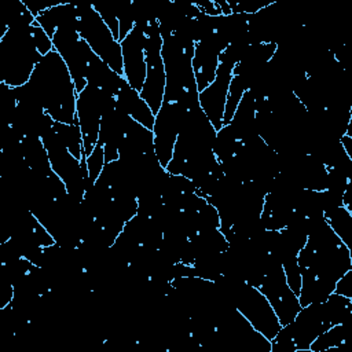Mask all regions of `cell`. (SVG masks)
Wrapping results in <instances>:
<instances>
[{
    "instance_id": "7c38bea8",
    "label": "cell",
    "mask_w": 352,
    "mask_h": 352,
    "mask_svg": "<svg viewBox=\"0 0 352 352\" xmlns=\"http://www.w3.org/2000/svg\"><path fill=\"white\" fill-rule=\"evenodd\" d=\"M232 66L220 62L214 80L198 94L199 107L216 131L223 126V117L228 87L232 78Z\"/></svg>"
},
{
    "instance_id": "8fae6325",
    "label": "cell",
    "mask_w": 352,
    "mask_h": 352,
    "mask_svg": "<svg viewBox=\"0 0 352 352\" xmlns=\"http://www.w3.org/2000/svg\"><path fill=\"white\" fill-rule=\"evenodd\" d=\"M227 45L228 41L216 32L205 40L195 43L191 65L198 92L205 89L214 80L220 65V55Z\"/></svg>"
},
{
    "instance_id": "9a60e30c",
    "label": "cell",
    "mask_w": 352,
    "mask_h": 352,
    "mask_svg": "<svg viewBox=\"0 0 352 352\" xmlns=\"http://www.w3.org/2000/svg\"><path fill=\"white\" fill-rule=\"evenodd\" d=\"M323 217L336 235L352 252V212L345 206H334L323 212Z\"/></svg>"
},
{
    "instance_id": "5b68a950",
    "label": "cell",
    "mask_w": 352,
    "mask_h": 352,
    "mask_svg": "<svg viewBox=\"0 0 352 352\" xmlns=\"http://www.w3.org/2000/svg\"><path fill=\"white\" fill-rule=\"evenodd\" d=\"M231 304L270 341L282 327L275 311L258 287L242 280H235L231 287Z\"/></svg>"
},
{
    "instance_id": "4fadbf2b",
    "label": "cell",
    "mask_w": 352,
    "mask_h": 352,
    "mask_svg": "<svg viewBox=\"0 0 352 352\" xmlns=\"http://www.w3.org/2000/svg\"><path fill=\"white\" fill-rule=\"evenodd\" d=\"M116 109L121 110L140 125L153 129L155 116L150 110L148 104L142 99L139 91L133 89L125 78L122 80L116 94Z\"/></svg>"
},
{
    "instance_id": "8992f818",
    "label": "cell",
    "mask_w": 352,
    "mask_h": 352,
    "mask_svg": "<svg viewBox=\"0 0 352 352\" xmlns=\"http://www.w3.org/2000/svg\"><path fill=\"white\" fill-rule=\"evenodd\" d=\"M114 107L116 98L95 85L88 84L77 94L76 120L82 135L84 157H88L98 144L103 113Z\"/></svg>"
},
{
    "instance_id": "2e32d148",
    "label": "cell",
    "mask_w": 352,
    "mask_h": 352,
    "mask_svg": "<svg viewBox=\"0 0 352 352\" xmlns=\"http://www.w3.org/2000/svg\"><path fill=\"white\" fill-rule=\"evenodd\" d=\"M351 320L340 324H333L320 333L309 345V352H324L331 348H338L345 344L348 336V324Z\"/></svg>"
},
{
    "instance_id": "52a82bcc",
    "label": "cell",
    "mask_w": 352,
    "mask_h": 352,
    "mask_svg": "<svg viewBox=\"0 0 352 352\" xmlns=\"http://www.w3.org/2000/svg\"><path fill=\"white\" fill-rule=\"evenodd\" d=\"M146 33V80L143 84V88L140 89L142 99L148 104L150 110L155 116L160 110L164 94H165V85H166V74L165 67L161 56V48H162V37L158 28V21L150 19L144 26Z\"/></svg>"
},
{
    "instance_id": "e0dca14e",
    "label": "cell",
    "mask_w": 352,
    "mask_h": 352,
    "mask_svg": "<svg viewBox=\"0 0 352 352\" xmlns=\"http://www.w3.org/2000/svg\"><path fill=\"white\" fill-rule=\"evenodd\" d=\"M241 146V142L235 136L234 131L230 125H223L217 132L213 142V154L220 161L224 162L234 157L238 147Z\"/></svg>"
},
{
    "instance_id": "5bb4252c",
    "label": "cell",
    "mask_w": 352,
    "mask_h": 352,
    "mask_svg": "<svg viewBox=\"0 0 352 352\" xmlns=\"http://www.w3.org/2000/svg\"><path fill=\"white\" fill-rule=\"evenodd\" d=\"M21 153L28 168L40 175H50L52 172L47 148L37 135H28L21 139Z\"/></svg>"
},
{
    "instance_id": "3957f363",
    "label": "cell",
    "mask_w": 352,
    "mask_h": 352,
    "mask_svg": "<svg viewBox=\"0 0 352 352\" xmlns=\"http://www.w3.org/2000/svg\"><path fill=\"white\" fill-rule=\"evenodd\" d=\"M188 107L190 98L183 88L165 85L164 100L155 114L153 126L154 150L162 168H166L173 155L175 143L187 117Z\"/></svg>"
},
{
    "instance_id": "d6986e66",
    "label": "cell",
    "mask_w": 352,
    "mask_h": 352,
    "mask_svg": "<svg viewBox=\"0 0 352 352\" xmlns=\"http://www.w3.org/2000/svg\"><path fill=\"white\" fill-rule=\"evenodd\" d=\"M323 302L331 324L345 323L352 319V298L333 292Z\"/></svg>"
},
{
    "instance_id": "9c48e42d",
    "label": "cell",
    "mask_w": 352,
    "mask_h": 352,
    "mask_svg": "<svg viewBox=\"0 0 352 352\" xmlns=\"http://www.w3.org/2000/svg\"><path fill=\"white\" fill-rule=\"evenodd\" d=\"M148 21H138L132 32L121 40L122 50V77L136 91L140 92L146 80V33L144 26Z\"/></svg>"
},
{
    "instance_id": "7402d4cb",
    "label": "cell",
    "mask_w": 352,
    "mask_h": 352,
    "mask_svg": "<svg viewBox=\"0 0 352 352\" xmlns=\"http://www.w3.org/2000/svg\"><path fill=\"white\" fill-rule=\"evenodd\" d=\"M271 352H296L290 324L282 326L271 340Z\"/></svg>"
},
{
    "instance_id": "277c9868",
    "label": "cell",
    "mask_w": 352,
    "mask_h": 352,
    "mask_svg": "<svg viewBox=\"0 0 352 352\" xmlns=\"http://www.w3.org/2000/svg\"><path fill=\"white\" fill-rule=\"evenodd\" d=\"M77 6V30L89 48L118 76H122L121 43L113 36L92 4Z\"/></svg>"
},
{
    "instance_id": "6da1fadb",
    "label": "cell",
    "mask_w": 352,
    "mask_h": 352,
    "mask_svg": "<svg viewBox=\"0 0 352 352\" xmlns=\"http://www.w3.org/2000/svg\"><path fill=\"white\" fill-rule=\"evenodd\" d=\"M28 84L54 121L76 122L77 91L65 60L56 51L52 50L41 58Z\"/></svg>"
},
{
    "instance_id": "603a6c76",
    "label": "cell",
    "mask_w": 352,
    "mask_h": 352,
    "mask_svg": "<svg viewBox=\"0 0 352 352\" xmlns=\"http://www.w3.org/2000/svg\"><path fill=\"white\" fill-rule=\"evenodd\" d=\"M282 268H283L287 285L298 296L300 289H301V271H300V265L297 261V256L289 257L285 261H282Z\"/></svg>"
},
{
    "instance_id": "44dd1931",
    "label": "cell",
    "mask_w": 352,
    "mask_h": 352,
    "mask_svg": "<svg viewBox=\"0 0 352 352\" xmlns=\"http://www.w3.org/2000/svg\"><path fill=\"white\" fill-rule=\"evenodd\" d=\"M85 160V165H87V170H88V179H89V184L91 187L94 186V183L98 180L99 175L103 170V166L106 164L104 160V153H103V147L100 143H98L92 153L88 157H82Z\"/></svg>"
},
{
    "instance_id": "cb8c5ba5",
    "label": "cell",
    "mask_w": 352,
    "mask_h": 352,
    "mask_svg": "<svg viewBox=\"0 0 352 352\" xmlns=\"http://www.w3.org/2000/svg\"><path fill=\"white\" fill-rule=\"evenodd\" d=\"M30 34H32V38L36 44V48L38 50V52L44 56L47 55L48 52H51L54 50V44H52V38L41 29V26L34 22L30 28Z\"/></svg>"
},
{
    "instance_id": "ac0fdd59",
    "label": "cell",
    "mask_w": 352,
    "mask_h": 352,
    "mask_svg": "<svg viewBox=\"0 0 352 352\" xmlns=\"http://www.w3.org/2000/svg\"><path fill=\"white\" fill-rule=\"evenodd\" d=\"M54 129L59 135V138L62 139V142L65 143L67 150L72 153V155L76 157L77 160H82V157H84L82 135H81L80 126L77 124V120L73 124H60V122L55 121Z\"/></svg>"
},
{
    "instance_id": "d4e9b609",
    "label": "cell",
    "mask_w": 352,
    "mask_h": 352,
    "mask_svg": "<svg viewBox=\"0 0 352 352\" xmlns=\"http://www.w3.org/2000/svg\"><path fill=\"white\" fill-rule=\"evenodd\" d=\"M334 293L352 298V270L346 271L336 283Z\"/></svg>"
},
{
    "instance_id": "ba28073f",
    "label": "cell",
    "mask_w": 352,
    "mask_h": 352,
    "mask_svg": "<svg viewBox=\"0 0 352 352\" xmlns=\"http://www.w3.org/2000/svg\"><path fill=\"white\" fill-rule=\"evenodd\" d=\"M258 290L265 296L282 326L293 322L301 309L298 296L290 289L282 264H274L263 278Z\"/></svg>"
},
{
    "instance_id": "ffe728a7",
    "label": "cell",
    "mask_w": 352,
    "mask_h": 352,
    "mask_svg": "<svg viewBox=\"0 0 352 352\" xmlns=\"http://www.w3.org/2000/svg\"><path fill=\"white\" fill-rule=\"evenodd\" d=\"M248 91L246 82L241 76H232L230 87H228V94H227V100H226V109H224V117H223V125H228L243 94Z\"/></svg>"
},
{
    "instance_id": "7a4b0ae2",
    "label": "cell",
    "mask_w": 352,
    "mask_h": 352,
    "mask_svg": "<svg viewBox=\"0 0 352 352\" xmlns=\"http://www.w3.org/2000/svg\"><path fill=\"white\" fill-rule=\"evenodd\" d=\"M29 28H8L0 38V82L11 88L28 84L43 58Z\"/></svg>"
},
{
    "instance_id": "30bf717a",
    "label": "cell",
    "mask_w": 352,
    "mask_h": 352,
    "mask_svg": "<svg viewBox=\"0 0 352 352\" xmlns=\"http://www.w3.org/2000/svg\"><path fill=\"white\" fill-rule=\"evenodd\" d=\"M296 345V352H309L312 341L331 327L324 302H312L301 307L293 322L289 323Z\"/></svg>"
}]
</instances>
